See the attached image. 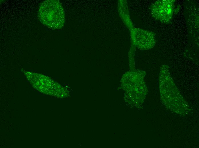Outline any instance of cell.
<instances>
[{
  "mask_svg": "<svg viewBox=\"0 0 199 148\" xmlns=\"http://www.w3.org/2000/svg\"><path fill=\"white\" fill-rule=\"evenodd\" d=\"M172 0H160L156 1L153 6L152 13L154 17L163 22L171 21L174 9Z\"/></svg>",
  "mask_w": 199,
  "mask_h": 148,
  "instance_id": "2",
  "label": "cell"
},
{
  "mask_svg": "<svg viewBox=\"0 0 199 148\" xmlns=\"http://www.w3.org/2000/svg\"><path fill=\"white\" fill-rule=\"evenodd\" d=\"M40 21L53 30L62 28L65 23V13L60 2L56 0H48L40 5L38 13Z\"/></svg>",
  "mask_w": 199,
  "mask_h": 148,
  "instance_id": "1",
  "label": "cell"
}]
</instances>
